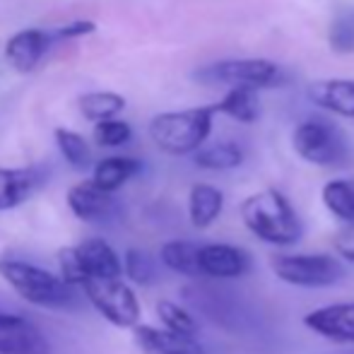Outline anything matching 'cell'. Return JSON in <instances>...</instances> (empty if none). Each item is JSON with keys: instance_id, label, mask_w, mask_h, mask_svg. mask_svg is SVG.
Returning a JSON list of instances; mask_svg holds the SVG:
<instances>
[{"instance_id": "1", "label": "cell", "mask_w": 354, "mask_h": 354, "mask_svg": "<svg viewBox=\"0 0 354 354\" xmlns=\"http://www.w3.org/2000/svg\"><path fill=\"white\" fill-rule=\"evenodd\" d=\"M241 219L253 236L272 246H292L304 232L292 203L275 188L248 196L241 203Z\"/></svg>"}, {"instance_id": "2", "label": "cell", "mask_w": 354, "mask_h": 354, "mask_svg": "<svg viewBox=\"0 0 354 354\" xmlns=\"http://www.w3.org/2000/svg\"><path fill=\"white\" fill-rule=\"evenodd\" d=\"M3 280L24 299L41 308H73L77 306V289L71 287L63 277L32 266L19 258H0Z\"/></svg>"}, {"instance_id": "3", "label": "cell", "mask_w": 354, "mask_h": 354, "mask_svg": "<svg viewBox=\"0 0 354 354\" xmlns=\"http://www.w3.org/2000/svg\"><path fill=\"white\" fill-rule=\"evenodd\" d=\"M217 106L183 109L159 113L149 121V138L167 154H191L205 145Z\"/></svg>"}, {"instance_id": "4", "label": "cell", "mask_w": 354, "mask_h": 354, "mask_svg": "<svg viewBox=\"0 0 354 354\" xmlns=\"http://www.w3.org/2000/svg\"><path fill=\"white\" fill-rule=\"evenodd\" d=\"M63 280L71 287L80 289V284L92 280H121V258L104 239H87L77 246H66L58 251Z\"/></svg>"}, {"instance_id": "5", "label": "cell", "mask_w": 354, "mask_h": 354, "mask_svg": "<svg viewBox=\"0 0 354 354\" xmlns=\"http://www.w3.org/2000/svg\"><path fill=\"white\" fill-rule=\"evenodd\" d=\"M294 152L313 167H345L350 162V142L337 126L326 121H304L292 136Z\"/></svg>"}, {"instance_id": "6", "label": "cell", "mask_w": 354, "mask_h": 354, "mask_svg": "<svg viewBox=\"0 0 354 354\" xmlns=\"http://www.w3.org/2000/svg\"><path fill=\"white\" fill-rule=\"evenodd\" d=\"M270 268L282 282L306 289L333 287L345 277V266L328 253H277Z\"/></svg>"}, {"instance_id": "7", "label": "cell", "mask_w": 354, "mask_h": 354, "mask_svg": "<svg viewBox=\"0 0 354 354\" xmlns=\"http://www.w3.org/2000/svg\"><path fill=\"white\" fill-rule=\"evenodd\" d=\"M203 82L212 84H227L229 89H266V87H280L284 82V73L277 63L263 61V58H236V61H219L212 66L203 68L198 73Z\"/></svg>"}, {"instance_id": "8", "label": "cell", "mask_w": 354, "mask_h": 354, "mask_svg": "<svg viewBox=\"0 0 354 354\" xmlns=\"http://www.w3.org/2000/svg\"><path fill=\"white\" fill-rule=\"evenodd\" d=\"M80 292L92 301V306L116 328H136L140 321V301L133 289L121 280H92L80 284Z\"/></svg>"}, {"instance_id": "9", "label": "cell", "mask_w": 354, "mask_h": 354, "mask_svg": "<svg viewBox=\"0 0 354 354\" xmlns=\"http://www.w3.org/2000/svg\"><path fill=\"white\" fill-rule=\"evenodd\" d=\"M0 354H51V342L37 323L0 308Z\"/></svg>"}, {"instance_id": "10", "label": "cell", "mask_w": 354, "mask_h": 354, "mask_svg": "<svg viewBox=\"0 0 354 354\" xmlns=\"http://www.w3.org/2000/svg\"><path fill=\"white\" fill-rule=\"evenodd\" d=\"M201 277L210 280H236L251 270V256L232 243H205L198 253Z\"/></svg>"}, {"instance_id": "11", "label": "cell", "mask_w": 354, "mask_h": 354, "mask_svg": "<svg viewBox=\"0 0 354 354\" xmlns=\"http://www.w3.org/2000/svg\"><path fill=\"white\" fill-rule=\"evenodd\" d=\"M304 326L330 342L354 345V301L313 308L304 316Z\"/></svg>"}, {"instance_id": "12", "label": "cell", "mask_w": 354, "mask_h": 354, "mask_svg": "<svg viewBox=\"0 0 354 354\" xmlns=\"http://www.w3.org/2000/svg\"><path fill=\"white\" fill-rule=\"evenodd\" d=\"M68 205H71L75 217H80L82 222H104V219H111L121 210L113 193L102 191L94 181L73 186L68 191Z\"/></svg>"}, {"instance_id": "13", "label": "cell", "mask_w": 354, "mask_h": 354, "mask_svg": "<svg viewBox=\"0 0 354 354\" xmlns=\"http://www.w3.org/2000/svg\"><path fill=\"white\" fill-rule=\"evenodd\" d=\"M53 32H44V29H22L15 37H10L8 46H5V58L17 73L27 75L39 66L46 51L53 46Z\"/></svg>"}, {"instance_id": "14", "label": "cell", "mask_w": 354, "mask_h": 354, "mask_svg": "<svg viewBox=\"0 0 354 354\" xmlns=\"http://www.w3.org/2000/svg\"><path fill=\"white\" fill-rule=\"evenodd\" d=\"M133 337L142 354H205V347L198 342V337L178 335L167 328L136 326Z\"/></svg>"}, {"instance_id": "15", "label": "cell", "mask_w": 354, "mask_h": 354, "mask_svg": "<svg viewBox=\"0 0 354 354\" xmlns=\"http://www.w3.org/2000/svg\"><path fill=\"white\" fill-rule=\"evenodd\" d=\"M44 174L34 167L5 169L0 167V212L12 210L32 198V193L41 186Z\"/></svg>"}, {"instance_id": "16", "label": "cell", "mask_w": 354, "mask_h": 354, "mask_svg": "<svg viewBox=\"0 0 354 354\" xmlns=\"http://www.w3.org/2000/svg\"><path fill=\"white\" fill-rule=\"evenodd\" d=\"M308 99L337 116L354 118V80H318L308 87Z\"/></svg>"}, {"instance_id": "17", "label": "cell", "mask_w": 354, "mask_h": 354, "mask_svg": "<svg viewBox=\"0 0 354 354\" xmlns=\"http://www.w3.org/2000/svg\"><path fill=\"white\" fill-rule=\"evenodd\" d=\"M224 196L219 188L210 186V183H196L188 196V214H191L193 227L207 229L214 219L222 214Z\"/></svg>"}, {"instance_id": "18", "label": "cell", "mask_w": 354, "mask_h": 354, "mask_svg": "<svg viewBox=\"0 0 354 354\" xmlns=\"http://www.w3.org/2000/svg\"><path fill=\"white\" fill-rule=\"evenodd\" d=\"M142 164L133 157H106L94 167L92 181L97 183L102 191L113 193L123 186V183L131 181L136 174H140Z\"/></svg>"}, {"instance_id": "19", "label": "cell", "mask_w": 354, "mask_h": 354, "mask_svg": "<svg viewBox=\"0 0 354 354\" xmlns=\"http://www.w3.org/2000/svg\"><path fill=\"white\" fill-rule=\"evenodd\" d=\"M198 253H201V243L193 241H169L162 246L159 258L169 270L178 272L186 277H201V268H198Z\"/></svg>"}, {"instance_id": "20", "label": "cell", "mask_w": 354, "mask_h": 354, "mask_svg": "<svg viewBox=\"0 0 354 354\" xmlns=\"http://www.w3.org/2000/svg\"><path fill=\"white\" fill-rule=\"evenodd\" d=\"M77 106L87 121H113L126 109V99L116 92H87L77 99Z\"/></svg>"}, {"instance_id": "21", "label": "cell", "mask_w": 354, "mask_h": 354, "mask_svg": "<svg viewBox=\"0 0 354 354\" xmlns=\"http://www.w3.org/2000/svg\"><path fill=\"white\" fill-rule=\"evenodd\" d=\"M193 162L207 171H227L243 162V149L236 142H214L198 149Z\"/></svg>"}, {"instance_id": "22", "label": "cell", "mask_w": 354, "mask_h": 354, "mask_svg": "<svg viewBox=\"0 0 354 354\" xmlns=\"http://www.w3.org/2000/svg\"><path fill=\"white\" fill-rule=\"evenodd\" d=\"M217 111L227 113L229 118L239 123H253L258 118V92L256 89H229L222 97V102L214 104Z\"/></svg>"}, {"instance_id": "23", "label": "cell", "mask_w": 354, "mask_h": 354, "mask_svg": "<svg viewBox=\"0 0 354 354\" xmlns=\"http://www.w3.org/2000/svg\"><path fill=\"white\" fill-rule=\"evenodd\" d=\"M323 205L328 207L333 214H335L340 222L345 224H354V186L350 181H328L323 186Z\"/></svg>"}, {"instance_id": "24", "label": "cell", "mask_w": 354, "mask_h": 354, "mask_svg": "<svg viewBox=\"0 0 354 354\" xmlns=\"http://www.w3.org/2000/svg\"><path fill=\"white\" fill-rule=\"evenodd\" d=\"M157 316L159 321L164 323V328L171 333H178V335H191L196 337L198 335V321L193 318L191 311H186L183 306L174 301H159L157 304Z\"/></svg>"}, {"instance_id": "25", "label": "cell", "mask_w": 354, "mask_h": 354, "mask_svg": "<svg viewBox=\"0 0 354 354\" xmlns=\"http://www.w3.org/2000/svg\"><path fill=\"white\" fill-rule=\"evenodd\" d=\"M56 142L61 154L66 157V162L73 164L75 169H87L92 164V149H89L87 140L80 133H73L68 128H58Z\"/></svg>"}, {"instance_id": "26", "label": "cell", "mask_w": 354, "mask_h": 354, "mask_svg": "<svg viewBox=\"0 0 354 354\" xmlns=\"http://www.w3.org/2000/svg\"><path fill=\"white\" fill-rule=\"evenodd\" d=\"M133 136V128L128 126L126 121H104V123H97L94 128V142L99 147H121L131 140Z\"/></svg>"}, {"instance_id": "27", "label": "cell", "mask_w": 354, "mask_h": 354, "mask_svg": "<svg viewBox=\"0 0 354 354\" xmlns=\"http://www.w3.org/2000/svg\"><path fill=\"white\" fill-rule=\"evenodd\" d=\"M126 272H128V277L138 284L154 282V275H157L152 258H149L147 253L138 251V248H131V251L126 253Z\"/></svg>"}, {"instance_id": "28", "label": "cell", "mask_w": 354, "mask_h": 354, "mask_svg": "<svg viewBox=\"0 0 354 354\" xmlns=\"http://www.w3.org/2000/svg\"><path fill=\"white\" fill-rule=\"evenodd\" d=\"M333 248H335L337 256L354 263V224H345L342 229H337L335 236H333Z\"/></svg>"}, {"instance_id": "29", "label": "cell", "mask_w": 354, "mask_h": 354, "mask_svg": "<svg viewBox=\"0 0 354 354\" xmlns=\"http://www.w3.org/2000/svg\"><path fill=\"white\" fill-rule=\"evenodd\" d=\"M97 24L89 22V19H77L73 24H66V27L56 29L53 32V41H71V39H80V37H87V34H94Z\"/></svg>"}, {"instance_id": "30", "label": "cell", "mask_w": 354, "mask_h": 354, "mask_svg": "<svg viewBox=\"0 0 354 354\" xmlns=\"http://www.w3.org/2000/svg\"><path fill=\"white\" fill-rule=\"evenodd\" d=\"M330 44L337 48V51H350V48H354V29L350 24L340 22L335 29H333Z\"/></svg>"}]
</instances>
